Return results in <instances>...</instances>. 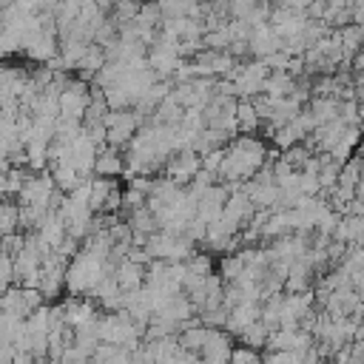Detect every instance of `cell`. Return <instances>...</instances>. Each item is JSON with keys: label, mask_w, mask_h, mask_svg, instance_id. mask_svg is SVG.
<instances>
[{"label": "cell", "mask_w": 364, "mask_h": 364, "mask_svg": "<svg viewBox=\"0 0 364 364\" xmlns=\"http://www.w3.org/2000/svg\"><path fill=\"white\" fill-rule=\"evenodd\" d=\"M262 162H264V148H262V142H256V139H250V136H242V139H236V142L225 151L222 165H219V176L228 179V182H233V179H247V176H253V173L262 168Z\"/></svg>", "instance_id": "6da1fadb"}, {"label": "cell", "mask_w": 364, "mask_h": 364, "mask_svg": "<svg viewBox=\"0 0 364 364\" xmlns=\"http://www.w3.org/2000/svg\"><path fill=\"white\" fill-rule=\"evenodd\" d=\"M105 276V264H102V256H97L94 250H85L74 259L71 270L65 273V284L74 290V293H88L100 284V279Z\"/></svg>", "instance_id": "7a4b0ae2"}, {"label": "cell", "mask_w": 364, "mask_h": 364, "mask_svg": "<svg viewBox=\"0 0 364 364\" xmlns=\"http://www.w3.org/2000/svg\"><path fill=\"white\" fill-rule=\"evenodd\" d=\"M264 80H267V63H264V60L233 71V88H236V94H242V97L259 94L262 85H264Z\"/></svg>", "instance_id": "3957f363"}, {"label": "cell", "mask_w": 364, "mask_h": 364, "mask_svg": "<svg viewBox=\"0 0 364 364\" xmlns=\"http://www.w3.org/2000/svg\"><path fill=\"white\" fill-rule=\"evenodd\" d=\"M196 171H199V159H196V154H193L191 148L179 151V154L168 162V179H173V182H191Z\"/></svg>", "instance_id": "277c9868"}, {"label": "cell", "mask_w": 364, "mask_h": 364, "mask_svg": "<svg viewBox=\"0 0 364 364\" xmlns=\"http://www.w3.org/2000/svg\"><path fill=\"white\" fill-rule=\"evenodd\" d=\"M114 279H117L119 290H136L142 284V264L134 262V259H125L119 264V270L114 273Z\"/></svg>", "instance_id": "5b68a950"}, {"label": "cell", "mask_w": 364, "mask_h": 364, "mask_svg": "<svg viewBox=\"0 0 364 364\" xmlns=\"http://www.w3.org/2000/svg\"><path fill=\"white\" fill-rule=\"evenodd\" d=\"M202 355H205L208 361H225V358H230V341L225 338L222 330H210V338L205 341Z\"/></svg>", "instance_id": "8992f818"}, {"label": "cell", "mask_w": 364, "mask_h": 364, "mask_svg": "<svg viewBox=\"0 0 364 364\" xmlns=\"http://www.w3.org/2000/svg\"><path fill=\"white\" fill-rule=\"evenodd\" d=\"M338 37H341V48H344V57L353 60V54L364 46V28L361 26H341L338 28Z\"/></svg>", "instance_id": "52a82bcc"}, {"label": "cell", "mask_w": 364, "mask_h": 364, "mask_svg": "<svg viewBox=\"0 0 364 364\" xmlns=\"http://www.w3.org/2000/svg\"><path fill=\"white\" fill-rule=\"evenodd\" d=\"M310 114H313L316 125L330 122V119L338 117V100H336V97H316L313 105H310Z\"/></svg>", "instance_id": "ba28073f"}, {"label": "cell", "mask_w": 364, "mask_h": 364, "mask_svg": "<svg viewBox=\"0 0 364 364\" xmlns=\"http://www.w3.org/2000/svg\"><path fill=\"white\" fill-rule=\"evenodd\" d=\"M125 168V162L119 159V154H117V148L111 145V148H105L97 159H94V171L97 173H102V176H114V173H119Z\"/></svg>", "instance_id": "9c48e42d"}, {"label": "cell", "mask_w": 364, "mask_h": 364, "mask_svg": "<svg viewBox=\"0 0 364 364\" xmlns=\"http://www.w3.org/2000/svg\"><path fill=\"white\" fill-rule=\"evenodd\" d=\"M102 63H105V48L102 46H85L82 57L77 60V68H82V74L88 77V74H97L102 68Z\"/></svg>", "instance_id": "30bf717a"}, {"label": "cell", "mask_w": 364, "mask_h": 364, "mask_svg": "<svg viewBox=\"0 0 364 364\" xmlns=\"http://www.w3.org/2000/svg\"><path fill=\"white\" fill-rule=\"evenodd\" d=\"M256 122H259V111H256V105H253L250 100L236 102V128L250 131V128H256Z\"/></svg>", "instance_id": "8fae6325"}, {"label": "cell", "mask_w": 364, "mask_h": 364, "mask_svg": "<svg viewBox=\"0 0 364 364\" xmlns=\"http://www.w3.org/2000/svg\"><path fill=\"white\" fill-rule=\"evenodd\" d=\"M210 330H213V327H208V324H205V327H188V330L182 333V341H179V344H182V347H191V350H196V347L202 350L205 341L210 338Z\"/></svg>", "instance_id": "7c38bea8"}, {"label": "cell", "mask_w": 364, "mask_h": 364, "mask_svg": "<svg viewBox=\"0 0 364 364\" xmlns=\"http://www.w3.org/2000/svg\"><path fill=\"white\" fill-rule=\"evenodd\" d=\"M17 219H20V213L11 205H0V236H9L17 228Z\"/></svg>", "instance_id": "4fadbf2b"}, {"label": "cell", "mask_w": 364, "mask_h": 364, "mask_svg": "<svg viewBox=\"0 0 364 364\" xmlns=\"http://www.w3.org/2000/svg\"><path fill=\"white\" fill-rule=\"evenodd\" d=\"M11 273H14V267H11L9 256H6V253H0V284H6V282L11 279Z\"/></svg>", "instance_id": "5bb4252c"}, {"label": "cell", "mask_w": 364, "mask_h": 364, "mask_svg": "<svg viewBox=\"0 0 364 364\" xmlns=\"http://www.w3.org/2000/svg\"><path fill=\"white\" fill-rule=\"evenodd\" d=\"M230 358L233 361H259V355L253 350H236V353H230Z\"/></svg>", "instance_id": "9a60e30c"}, {"label": "cell", "mask_w": 364, "mask_h": 364, "mask_svg": "<svg viewBox=\"0 0 364 364\" xmlns=\"http://www.w3.org/2000/svg\"><path fill=\"white\" fill-rule=\"evenodd\" d=\"M353 65H355V68H358V71H361V68H364V46H361V48H358V51H355V54H353Z\"/></svg>", "instance_id": "2e32d148"}, {"label": "cell", "mask_w": 364, "mask_h": 364, "mask_svg": "<svg viewBox=\"0 0 364 364\" xmlns=\"http://www.w3.org/2000/svg\"><path fill=\"white\" fill-rule=\"evenodd\" d=\"M358 82H364V68H361V77H358Z\"/></svg>", "instance_id": "e0dca14e"}]
</instances>
